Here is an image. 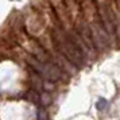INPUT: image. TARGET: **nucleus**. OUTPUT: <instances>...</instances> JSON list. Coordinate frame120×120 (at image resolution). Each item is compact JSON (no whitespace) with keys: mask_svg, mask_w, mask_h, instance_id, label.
<instances>
[{"mask_svg":"<svg viewBox=\"0 0 120 120\" xmlns=\"http://www.w3.org/2000/svg\"><path fill=\"white\" fill-rule=\"evenodd\" d=\"M64 1H65V6H66V8H68V12H69V15H70L71 22L73 23L77 22V20L82 16L81 8H80V3H78L77 0H64Z\"/></svg>","mask_w":120,"mask_h":120,"instance_id":"obj_6","label":"nucleus"},{"mask_svg":"<svg viewBox=\"0 0 120 120\" xmlns=\"http://www.w3.org/2000/svg\"><path fill=\"white\" fill-rule=\"evenodd\" d=\"M38 120H49V116H47V113H46L45 108L38 109Z\"/></svg>","mask_w":120,"mask_h":120,"instance_id":"obj_8","label":"nucleus"},{"mask_svg":"<svg viewBox=\"0 0 120 120\" xmlns=\"http://www.w3.org/2000/svg\"><path fill=\"white\" fill-rule=\"evenodd\" d=\"M50 3V6L53 7V10H54V14L57 19H58V22L60 24L64 27L65 31H71V30H74V24L71 22L70 19V15H69V12H68V8L65 6V1L64 0H47Z\"/></svg>","mask_w":120,"mask_h":120,"instance_id":"obj_4","label":"nucleus"},{"mask_svg":"<svg viewBox=\"0 0 120 120\" xmlns=\"http://www.w3.org/2000/svg\"><path fill=\"white\" fill-rule=\"evenodd\" d=\"M88 26H89V28H90L92 41H93V45H94L97 53H105V51H108L109 49L113 50V45H112V42H111L109 35L107 34L104 26L101 24L100 18L96 19L94 22L89 23Z\"/></svg>","mask_w":120,"mask_h":120,"instance_id":"obj_3","label":"nucleus"},{"mask_svg":"<svg viewBox=\"0 0 120 120\" xmlns=\"http://www.w3.org/2000/svg\"><path fill=\"white\" fill-rule=\"evenodd\" d=\"M46 27L49 28L50 33L53 34L54 43L57 46V49L69 60V62H70L71 65H74L77 69H82L84 66L88 64L86 60L84 58L81 51L76 47V45L71 42V39L69 38L68 33L60 24L58 19H54L51 22L46 23Z\"/></svg>","mask_w":120,"mask_h":120,"instance_id":"obj_1","label":"nucleus"},{"mask_svg":"<svg viewBox=\"0 0 120 120\" xmlns=\"http://www.w3.org/2000/svg\"><path fill=\"white\" fill-rule=\"evenodd\" d=\"M80 8H81V14L82 18L85 19V22L89 23L94 22L96 19H98V11H97V6L94 0H81L80 1Z\"/></svg>","mask_w":120,"mask_h":120,"instance_id":"obj_5","label":"nucleus"},{"mask_svg":"<svg viewBox=\"0 0 120 120\" xmlns=\"http://www.w3.org/2000/svg\"><path fill=\"white\" fill-rule=\"evenodd\" d=\"M37 41H38L39 45L43 47L45 51L47 53V55L50 57V60L53 61L62 71H65L68 76H73V74H76L77 71H78V69H77L76 66L71 65L70 62H69V60L61 53L60 50L57 49V46H55V43H54L53 34L50 33L49 28H47Z\"/></svg>","mask_w":120,"mask_h":120,"instance_id":"obj_2","label":"nucleus"},{"mask_svg":"<svg viewBox=\"0 0 120 120\" xmlns=\"http://www.w3.org/2000/svg\"><path fill=\"white\" fill-rule=\"evenodd\" d=\"M23 97L26 98L27 101H30L31 104L37 105L38 109L45 108V103H43V98H42V96H41V93H38L37 90H34V89H28L27 92L24 93Z\"/></svg>","mask_w":120,"mask_h":120,"instance_id":"obj_7","label":"nucleus"}]
</instances>
